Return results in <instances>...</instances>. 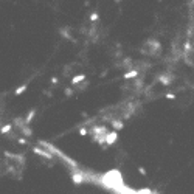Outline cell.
I'll list each match as a JSON object with an SVG mask.
<instances>
[{
	"label": "cell",
	"mask_w": 194,
	"mask_h": 194,
	"mask_svg": "<svg viewBox=\"0 0 194 194\" xmlns=\"http://www.w3.org/2000/svg\"><path fill=\"white\" fill-rule=\"evenodd\" d=\"M114 127H115V129H121V127H123V124H121V123H118V121H114Z\"/></svg>",
	"instance_id": "cell-6"
},
{
	"label": "cell",
	"mask_w": 194,
	"mask_h": 194,
	"mask_svg": "<svg viewBox=\"0 0 194 194\" xmlns=\"http://www.w3.org/2000/svg\"><path fill=\"white\" fill-rule=\"evenodd\" d=\"M166 98H169V100H174V98H175V95H172V93H169V95H166Z\"/></svg>",
	"instance_id": "cell-8"
},
{
	"label": "cell",
	"mask_w": 194,
	"mask_h": 194,
	"mask_svg": "<svg viewBox=\"0 0 194 194\" xmlns=\"http://www.w3.org/2000/svg\"><path fill=\"white\" fill-rule=\"evenodd\" d=\"M135 76H137V71H135V70H134V71H129V73H126V75H124V78H126V79H129V78H135Z\"/></svg>",
	"instance_id": "cell-3"
},
{
	"label": "cell",
	"mask_w": 194,
	"mask_h": 194,
	"mask_svg": "<svg viewBox=\"0 0 194 194\" xmlns=\"http://www.w3.org/2000/svg\"><path fill=\"white\" fill-rule=\"evenodd\" d=\"M33 117H34V110H33V112H30V114H28V117H27V123H30V121H31V120H33Z\"/></svg>",
	"instance_id": "cell-5"
},
{
	"label": "cell",
	"mask_w": 194,
	"mask_h": 194,
	"mask_svg": "<svg viewBox=\"0 0 194 194\" xmlns=\"http://www.w3.org/2000/svg\"><path fill=\"white\" fill-rule=\"evenodd\" d=\"M84 78H85L84 75H78V76H75V78H73V81H71V84H79L81 81H84Z\"/></svg>",
	"instance_id": "cell-1"
},
{
	"label": "cell",
	"mask_w": 194,
	"mask_h": 194,
	"mask_svg": "<svg viewBox=\"0 0 194 194\" xmlns=\"http://www.w3.org/2000/svg\"><path fill=\"white\" fill-rule=\"evenodd\" d=\"M79 134H81V135H85V134H87V131H85V129H81V131H79Z\"/></svg>",
	"instance_id": "cell-9"
},
{
	"label": "cell",
	"mask_w": 194,
	"mask_h": 194,
	"mask_svg": "<svg viewBox=\"0 0 194 194\" xmlns=\"http://www.w3.org/2000/svg\"><path fill=\"white\" fill-rule=\"evenodd\" d=\"M90 20H92V22H96V20H98V14H96V13L92 14V16H90Z\"/></svg>",
	"instance_id": "cell-7"
},
{
	"label": "cell",
	"mask_w": 194,
	"mask_h": 194,
	"mask_svg": "<svg viewBox=\"0 0 194 194\" xmlns=\"http://www.w3.org/2000/svg\"><path fill=\"white\" fill-rule=\"evenodd\" d=\"M27 88V85H22V87H19L17 90H16V95H22V92Z\"/></svg>",
	"instance_id": "cell-4"
},
{
	"label": "cell",
	"mask_w": 194,
	"mask_h": 194,
	"mask_svg": "<svg viewBox=\"0 0 194 194\" xmlns=\"http://www.w3.org/2000/svg\"><path fill=\"white\" fill-rule=\"evenodd\" d=\"M71 177H73V180H75L76 183H79V182H82V180H84V177H82V174H73Z\"/></svg>",
	"instance_id": "cell-2"
}]
</instances>
